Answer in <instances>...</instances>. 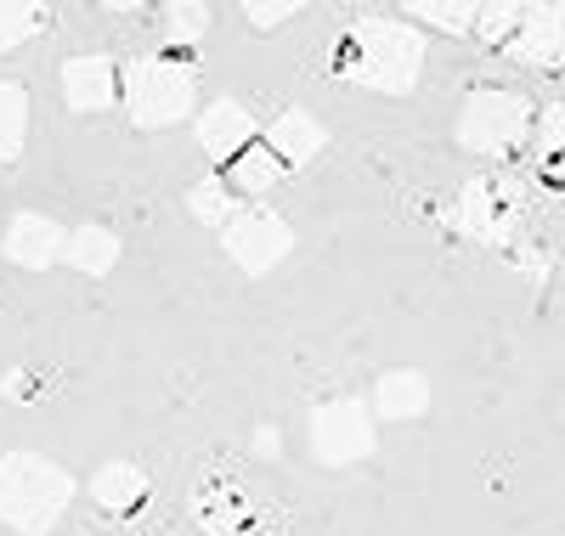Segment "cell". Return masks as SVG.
<instances>
[{
    "label": "cell",
    "instance_id": "8992f818",
    "mask_svg": "<svg viewBox=\"0 0 565 536\" xmlns=\"http://www.w3.org/2000/svg\"><path fill=\"white\" fill-rule=\"evenodd\" d=\"M526 221V192L514 175H476L463 192H458V232L469 243H487V249H498V243L514 237V226Z\"/></svg>",
    "mask_w": 565,
    "mask_h": 536
},
{
    "label": "cell",
    "instance_id": "5bb4252c",
    "mask_svg": "<svg viewBox=\"0 0 565 536\" xmlns=\"http://www.w3.org/2000/svg\"><path fill=\"white\" fill-rule=\"evenodd\" d=\"M63 260L74 271H85V277H108L119 266V237L108 226H74L63 237Z\"/></svg>",
    "mask_w": 565,
    "mask_h": 536
},
{
    "label": "cell",
    "instance_id": "ba28073f",
    "mask_svg": "<svg viewBox=\"0 0 565 536\" xmlns=\"http://www.w3.org/2000/svg\"><path fill=\"white\" fill-rule=\"evenodd\" d=\"M498 52L509 63H521V68H559V57H565V7L559 0H548V7H521V23H514V34L498 45Z\"/></svg>",
    "mask_w": 565,
    "mask_h": 536
},
{
    "label": "cell",
    "instance_id": "ffe728a7",
    "mask_svg": "<svg viewBox=\"0 0 565 536\" xmlns=\"http://www.w3.org/2000/svg\"><path fill=\"white\" fill-rule=\"evenodd\" d=\"M232 210H238V199H232L226 175H199L193 192H186V215L204 221V226H215V232H221V221H226Z\"/></svg>",
    "mask_w": 565,
    "mask_h": 536
},
{
    "label": "cell",
    "instance_id": "3957f363",
    "mask_svg": "<svg viewBox=\"0 0 565 536\" xmlns=\"http://www.w3.org/2000/svg\"><path fill=\"white\" fill-rule=\"evenodd\" d=\"M119 103L136 130H170L181 119H193L199 108V74L175 57H136L119 68Z\"/></svg>",
    "mask_w": 565,
    "mask_h": 536
},
{
    "label": "cell",
    "instance_id": "603a6c76",
    "mask_svg": "<svg viewBox=\"0 0 565 536\" xmlns=\"http://www.w3.org/2000/svg\"><path fill=\"white\" fill-rule=\"evenodd\" d=\"M300 7L295 0H277V7H266V0H255V7H244V18L255 23V29H277V23H289Z\"/></svg>",
    "mask_w": 565,
    "mask_h": 536
},
{
    "label": "cell",
    "instance_id": "7402d4cb",
    "mask_svg": "<svg viewBox=\"0 0 565 536\" xmlns=\"http://www.w3.org/2000/svg\"><path fill=\"white\" fill-rule=\"evenodd\" d=\"M164 23H170V40L175 45H199L204 29H210V7H170Z\"/></svg>",
    "mask_w": 565,
    "mask_h": 536
},
{
    "label": "cell",
    "instance_id": "e0dca14e",
    "mask_svg": "<svg viewBox=\"0 0 565 536\" xmlns=\"http://www.w3.org/2000/svg\"><path fill=\"white\" fill-rule=\"evenodd\" d=\"M277 181H282V164L260 148V141H249V148L226 164V186H232V199H238V192H255V199H260V192H271Z\"/></svg>",
    "mask_w": 565,
    "mask_h": 536
},
{
    "label": "cell",
    "instance_id": "8fae6325",
    "mask_svg": "<svg viewBox=\"0 0 565 536\" xmlns=\"http://www.w3.org/2000/svg\"><path fill=\"white\" fill-rule=\"evenodd\" d=\"M199 148H204V159H215V164H232L249 141H255V114L244 108V103H232V96H221V103H210L204 114H199Z\"/></svg>",
    "mask_w": 565,
    "mask_h": 536
},
{
    "label": "cell",
    "instance_id": "7c38bea8",
    "mask_svg": "<svg viewBox=\"0 0 565 536\" xmlns=\"http://www.w3.org/2000/svg\"><path fill=\"white\" fill-rule=\"evenodd\" d=\"M260 148H266L282 170H300V164H311V159L328 148V130H322L317 114H306V108H282V114L271 119V136L260 141Z\"/></svg>",
    "mask_w": 565,
    "mask_h": 536
},
{
    "label": "cell",
    "instance_id": "2e32d148",
    "mask_svg": "<svg viewBox=\"0 0 565 536\" xmlns=\"http://www.w3.org/2000/svg\"><path fill=\"white\" fill-rule=\"evenodd\" d=\"M29 148V90L18 79H0V164H18Z\"/></svg>",
    "mask_w": 565,
    "mask_h": 536
},
{
    "label": "cell",
    "instance_id": "30bf717a",
    "mask_svg": "<svg viewBox=\"0 0 565 536\" xmlns=\"http://www.w3.org/2000/svg\"><path fill=\"white\" fill-rule=\"evenodd\" d=\"M63 103L74 114H103L119 103V63L90 52V57H68L63 63Z\"/></svg>",
    "mask_w": 565,
    "mask_h": 536
},
{
    "label": "cell",
    "instance_id": "d6986e66",
    "mask_svg": "<svg viewBox=\"0 0 565 536\" xmlns=\"http://www.w3.org/2000/svg\"><path fill=\"white\" fill-rule=\"evenodd\" d=\"M45 23H52L45 7H29V0H0V57L18 52V45H29Z\"/></svg>",
    "mask_w": 565,
    "mask_h": 536
},
{
    "label": "cell",
    "instance_id": "44dd1931",
    "mask_svg": "<svg viewBox=\"0 0 565 536\" xmlns=\"http://www.w3.org/2000/svg\"><path fill=\"white\" fill-rule=\"evenodd\" d=\"M514 23H521V7H509V0H503V7H476V29H469V34L487 40V45H503L514 34Z\"/></svg>",
    "mask_w": 565,
    "mask_h": 536
},
{
    "label": "cell",
    "instance_id": "277c9868",
    "mask_svg": "<svg viewBox=\"0 0 565 536\" xmlns=\"http://www.w3.org/2000/svg\"><path fill=\"white\" fill-rule=\"evenodd\" d=\"M532 125H537L532 96L509 90V85L469 90L463 108H458V148L476 153V159H509L532 136Z\"/></svg>",
    "mask_w": 565,
    "mask_h": 536
},
{
    "label": "cell",
    "instance_id": "cb8c5ba5",
    "mask_svg": "<svg viewBox=\"0 0 565 536\" xmlns=\"http://www.w3.org/2000/svg\"><path fill=\"white\" fill-rule=\"evenodd\" d=\"M255 452L260 458H277V429H255Z\"/></svg>",
    "mask_w": 565,
    "mask_h": 536
},
{
    "label": "cell",
    "instance_id": "52a82bcc",
    "mask_svg": "<svg viewBox=\"0 0 565 536\" xmlns=\"http://www.w3.org/2000/svg\"><path fill=\"white\" fill-rule=\"evenodd\" d=\"M373 452V412L356 396H328L311 412V458L328 469H351Z\"/></svg>",
    "mask_w": 565,
    "mask_h": 536
},
{
    "label": "cell",
    "instance_id": "4fadbf2b",
    "mask_svg": "<svg viewBox=\"0 0 565 536\" xmlns=\"http://www.w3.org/2000/svg\"><path fill=\"white\" fill-rule=\"evenodd\" d=\"M367 412H373V418H391V424L424 418V412H430V378H424L418 367H391V373H380Z\"/></svg>",
    "mask_w": 565,
    "mask_h": 536
},
{
    "label": "cell",
    "instance_id": "9a60e30c",
    "mask_svg": "<svg viewBox=\"0 0 565 536\" xmlns=\"http://www.w3.org/2000/svg\"><path fill=\"white\" fill-rule=\"evenodd\" d=\"M90 497H97L108 514H130V508H141V497H148V474H141L136 463H103L97 474H90Z\"/></svg>",
    "mask_w": 565,
    "mask_h": 536
},
{
    "label": "cell",
    "instance_id": "6da1fadb",
    "mask_svg": "<svg viewBox=\"0 0 565 536\" xmlns=\"http://www.w3.org/2000/svg\"><path fill=\"white\" fill-rule=\"evenodd\" d=\"M424 52H430L424 29H413L402 18H362L340 40V74L362 90L407 96L424 74Z\"/></svg>",
    "mask_w": 565,
    "mask_h": 536
},
{
    "label": "cell",
    "instance_id": "9c48e42d",
    "mask_svg": "<svg viewBox=\"0 0 565 536\" xmlns=\"http://www.w3.org/2000/svg\"><path fill=\"white\" fill-rule=\"evenodd\" d=\"M63 226L52 221V215H40V210H18L12 215V226H7V260L12 266H23V271H45V266H57L63 260Z\"/></svg>",
    "mask_w": 565,
    "mask_h": 536
},
{
    "label": "cell",
    "instance_id": "7a4b0ae2",
    "mask_svg": "<svg viewBox=\"0 0 565 536\" xmlns=\"http://www.w3.org/2000/svg\"><path fill=\"white\" fill-rule=\"evenodd\" d=\"M74 503V474L40 452L0 458V525L23 536H52Z\"/></svg>",
    "mask_w": 565,
    "mask_h": 536
},
{
    "label": "cell",
    "instance_id": "5b68a950",
    "mask_svg": "<svg viewBox=\"0 0 565 536\" xmlns=\"http://www.w3.org/2000/svg\"><path fill=\"white\" fill-rule=\"evenodd\" d=\"M221 249H226V260L238 271L266 277V271H277L282 260L295 255V226L282 221L277 210H266V204H238L221 221Z\"/></svg>",
    "mask_w": 565,
    "mask_h": 536
},
{
    "label": "cell",
    "instance_id": "ac0fdd59",
    "mask_svg": "<svg viewBox=\"0 0 565 536\" xmlns=\"http://www.w3.org/2000/svg\"><path fill=\"white\" fill-rule=\"evenodd\" d=\"M402 23H430V29H441V34H469L476 29V7L469 0H413V7L402 12Z\"/></svg>",
    "mask_w": 565,
    "mask_h": 536
}]
</instances>
